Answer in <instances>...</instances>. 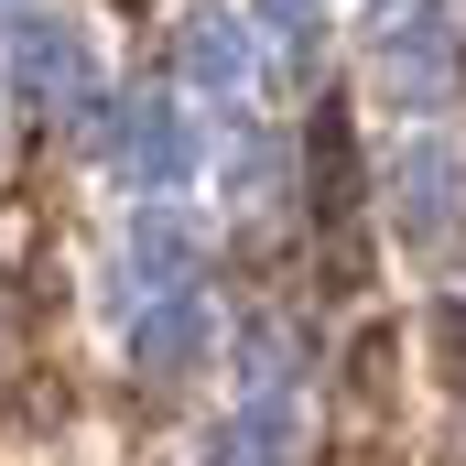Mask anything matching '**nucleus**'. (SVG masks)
<instances>
[{"label":"nucleus","mask_w":466,"mask_h":466,"mask_svg":"<svg viewBox=\"0 0 466 466\" xmlns=\"http://www.w3.org/2000/svg\"><path fill=\"white\" fill-rule=\"evenodd\" d=\"M0 98H11V87H0Z\"/></svg>","instance_id":"obj_15"},{"label":"nucleus","mask_w":466,"mask_h":466,"mask_svg":"<svg viewBox=\"0 0 466 466\" xmlns=\"http://www.w3.org/2000/svg\"><path fill=\"white\" fill-rule=\"evenodd\" d=\"M260 76V22L249 11H196L185 22V87L196 98H249Z\"/></svg>","instance_id":"obj_6"},{"label":"nucleus","mask_w":466,"mask_h":466,"mask_svg":"<svg viewBox=\"0 0 466 466\" xmlns=\"http://www.w3.org/2000/svg\"><path fill=\"white\" fill-rule=\"evenodd\" d=\"M11 87H22L33 109H98V55H87V33H76L66 11H33V22L11 33Z\"/></svg>","instance_id":"obj_3"},{"label":"nucleus","mask_w":466,"mask_h":466,"mask_svg":"<svg viewBox=\"0 0 466 466\" xmlns=\"http://www.w3.org/2000/svg\"><path fill=\"white\" fill-rule=\"evenodd\" d=\"M304 174H315V207H326V218L358 196V152H348V119H337V109H315V152H304Z\"/></svg>","instance_id":"obj_9"},{"label":"nucleus","mask_w":466,"mask_h":466,"mask_svg":"<svg viewBox=\"0 0 466 466\" xmlns=\"http://www.w3.org/2000/svg\"><path fill=\"white\" fill-rule=\"evenodd\" d=\"M218 185H228L238 207H260V196H271V185H282V152H271V141H238L228 163H218Z\"/></svg>","instance_id":"obj_11"},{"label":"nucleus","mask_w":466,"mask_h":466,"mask_svg":"<svg viewBox=\"0 0 466 466\" xmlns=\"http://www.w3.org/2000/svg\"><path fill=\"white\" fill-rule=\"evenodd\" d=\"M304 445H315V423H304L293 390H249L228 423H218V466H293Z\"/></svg>","instance_id":"obj_7"},{"label":"nucleus","mask_w":466,"mask_h":466,"mask_svg":"<svg viewBox=\"0 0 466 466\" xmlns=\"http://www.w3.org/2000/svg\"><path fill=\"white\" fill-rule=\"evenodd\" d=\"M249 22H260L271 44H293V55H315V33H326V0H249Z\"/></svg>","instance_id":"obj_10"},{"label":"nucleus","mask_w":466,"mask_h":466,"mask_svg":"<svg viewBox=\"0 0 466 466\" xmlns=\"http://www.w3.org/2000/svg\"><path fill=\"white\" fill-rule=\"evenodd\" d=\"M109 152H119V185H130L141 207L185 196V185H196V163H207L196 119H185V109H163V98H119V119H109Z\"/></svg>","instance_id":"obj_1"},{"label":"nucleus","mask_w":466,"mask_h":466,"mask_svg":"<svg viewBox=\"0 0 466 466\" xmlns=\"http://www.w3.org/2000/svg\"><path fill=\"white\" fill-rule=\"evenodd\" d=\"M380 87H390V109H445V87H456V44H445L434 0H412V22H390V44H380Z\"/></svg>","instance_id":"obj_5"},{"label":"nucleus","mask_w":466,"mask_h":466,"mask_svg":"<svg viewBox=\"0 0 466 466\" xmlns=\"http://www.w3.org/2000/svg\"><path fill=\"white\" fill-rule=\"evenodd\" d=\"M390 218H401V238H445L466 218V141L456 130H412L390 152Z\"/></svg>","instance_id":"obj_2"},{"label":"nucleus","mask_w":466,"mask_h":466,"mask_svg":"<svg viewBox=\"0 0 466 466\" xmlns=\"http://www.w3.org/2000/svg\"><path fill=\"white\" fill-rule=\"evenodd\" d=\"M196 260H207V218L196 207H130V271L163 282V293H196Z\"/></svg>","instance_id":"obj_8"},{"label":"nucleus","mask_w":466,"mask_h":466,"mask_svg":"<svg viewBox=\"0 0 466 466\" xmlns=\"http://www.w3.org/2000/svg\"><path fill=\"white\" fill-rule=\"evenodd\" d=\"M207 358H218L207 293H152V304L130 315V369H141V380H196Z\"/></svg>","instance_id":"obj_4"},{"label":"nucleus","mask_w":466,"mask_h":466,"mask_svg":"<svg viewBox=\"0 0 466 466\" xmlns=\"http://www.w3.org/2000/svg\"><path fill=\"white\" fill-rule=\"evenodd\" d=\"M238 358H249V390H282V358H293V337H282V326H249V337H238Z\"/></svg>","instance_id":"obj_12"},{"label":"nucleus","mask_w":466,"mask_h":466,"mask_svg":"<svg viewBox=\"0 0 466 466\" xmlns=\"http://www.w3.org/2000/svg\"><path fill=\"white\" fill-rule=\"evenodd\" d=\"M390 22H401V0H390Z\"/></svg>","instance_id":"obj_14"},{"label":"nucleus","mask_w":466,"mask_h":466,"mask_svg":"<svg viewBox=\"0 0 466 466\" xmlns=\"http://www.w3.org/2000/svg\"><path fill=\"white\" fill-rule=\"evenodd\" d=\"M33 11H44V0H0V22H11V33H22V22H33Z\"/></svg>","instance_id":"obj_13"}]
</instances>
